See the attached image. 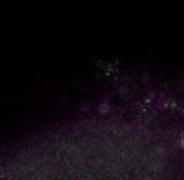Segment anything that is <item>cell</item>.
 I'll list each match as a JSON object with an SVG mask.
<instances>
[{"label":"cell","instance_id":"3957f363","mask_svg":"<svg viewBox=\"0 0 184 180\" xmlns=\"http://www.w3.org/2000/svg\"><path fill=\"white\" fill-rule=\"evenodd\" d=\"M178 144H180V147H181V148L184 150V137L181 138V140H180V143H178Z\"/></svg>","mask_w":184,"mask_h":180},{"label":"cell","instance_id":"7a4b0ae2","mask_svg":"<svg viewBox=\"0 0 184 180\" xmlns=\"http://www.w3.org/2000/svg\"><path fill=\"white\" fill-rule=\"evenodd\" d=\"M4 176H6V174H4V170L0 167V179H1V177H4Z\"/></svg>","mask_w":184,"mask_h":180},{"label":"cell","instance_id":"6da1fadb","mask_svg":"<svg viewBox=\"0 0 184 180\" xmlns=\"http://www.w3.org/2000/svg\"><path fill=\"white\" fill-rule=\"evenodd\" d=\"M108 111H109V105H108L106 102L101 104V105H99V113H102V114H106Z\"/></svg>","mask_w":184,"mask_h":180}]
</instances>
